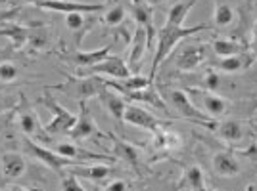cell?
<instances>
[{
    "label": "cell",
    "mask_w": 257,
    "mask_h": 191,
    "mask_svg": "<svg viewBox=\"0 0 257 191\" xmlns=\"http://www.w3.org/2000/svg\"><path fill=\"white\" fill-rule=\"evenodd\" d=\"M207 25H196V27H184V25H171L165 23L158 31V46L154 52V60H152V69H150V78H156V73L160 69V65L171 56V52L175 50V46L179 42H182L184 38L198 34L202 31H207Z\"/></svg>",
    "instance_id": "obj_1"
},
{
    "label": "cell",
    "mask_w": 257,
    "mask_h": 191,
    "mask_svg": "<svg viewBox=\"0 0 257 191\" xmlns=\"http://www.w3.org/2000/svg\"><path fill=\"white\" fill-rule=\"evenodd\" d=\"M106 84V80L98 74H75V76H67L64 84H56L52 86V90H60L65 92L67 96L75 98L77 102H83V100H90L98 96V92L102 90V86Z\"/></svg>",
    "instance_id": "obj_2"
},
{
    "label": "cell",
    "mask_w": 257,
    "mask_h": 191,
    "mask_svg": "<svg viewBox=\"0 0 257 191\" xmlns=\"http://www.w3.org/2000/svg\"><path fill=\"white\" fill-rule=\"evenodd\" d=\"M41 104H43L50 113H52V118L50 122H46L44 128L50 136H69L71 128L75 126L77 122V115H73L67 107H64L60 102H56L52 96L44 94L41 98Z\"/></svg>",
    "instance_id": "obj_3"
},
{
    "label": "cell",
    "mask_w": 257,
    "mask_h": 191,
    "mask_svg": "<svg viewBox=\"0 0 257 191\" xmlns=\"http://www.w3.org/2000/svg\"><path fill=\"white\" fill-rule=\"evenodd\" d=\"M23 153H25L27 157H33V159L41 160L43 164H46L48 168H52L54 172H58V174H62L64 168H71V166H81V164H85V162H79V160L62 157V155L56 153L54 149L44 148V146H41V144H37V142H33V140H29V138H23Z\"/></svg>",
    "instance_id": "obj_4"
},
{
    "label": "cell",
    "mask_w": 257,
    "mask_h": 191,
    "mask_svg": "<svg viewBox=\"0 0 257 191\" xmlns=\"http://www.w3.org/2000/svg\"><path fill=\"white\" fill-rule=\"evenodd\" d=\"M165 100H167L169 106L179 113V117L186 118V120H192V122H198V124H204V126L213 124L211 117H209L205 111H200L198 107L194 106L192 102H190V98L186 96V92L173 88V90H167V92H165Z\"/></svg>",
    "instance_id": "obj_5"
},
{
    "label": "cell",
    "mask_w": 257,
    "mask_h": 191,
    "mask_svg": "<svg viewBox=\"0 0 257 191\" xmlns=\"http://www.w3.org/2000/svg\"><path fill=\"white\" fill-rule=\"evenodd\" d=\"M209 46L204 42L196 44H184L179 48V52L173 56V65L179 71H194L205 62Z\"/></svg>",
    "instance_id": "obj_6"
},
{
    "label": "cell",
    "mask_w": 257,
    "mask_h": 191,
    "mask_svg": "<svg viewBox=\"0 0 257 191\" xmlns=\"http://www.w3.org/2000/svg\"><path fill=\"white\" fill-rule=\"evenodd\" d=\"M35 8H43V10L62 12V14H71V12H83V14H100L106 10L104 2H73V0H35L31 2Z\"/></svg>",
    "instance_id": "obj_7"
},
{
    "label": "cell",
    "mask_w": 257,
    "mask_h": 191,
    "mask_svg": "<svg viewBox=\"0 0 257 191\" xmlns=\"http://www.w3.org/2000/svg\"><path fill=\"white\" fill-rule=\"evenodd\" d=\"M111 48H113V42L106 44L104 48H98V50H81L79 48V50H73L67 56H62V60L75 65L77 71H85V69H90V67L98 65L100 62H104L109 56V52H111Z\"/></svg>",
    "instance_id": "obj_8"
},
{
    "label": "cell",
    "mask_w": 257,
    "mask_h": 191,
    "mask_svg": "<svg viewBox=\"0 0 257 191\" xmlns=\"http://www.w3.org/2000/svg\"><path fill=\"white\" fill-rule=\"evenodd\" d=\"M102 136L100 132H98V126L96 122H94V117H92V113H90V109L86 106V102H79V115H77V122L75 126L71 128V132H69V140L71 142H85V140L92 138V136Z\"/></svg>",
    "instance_id": "obj_9"
},
{
    "label": "cell",
    "mask_w": 257,
    "mask_h": 191,
    "mask_svg": "<svg viewBox=\"0 0 257 191\" xmlns=\"http://www.w3.org/2000/svg\"><path fill=\"white\" fill-rule=\"evenodd\" d=\"M123 122L133 124V126H137V128H142V130H148L152 134H156V132L161 130V126L165 124L161 118H158L156 115H152L150 111H146L144 107L135 106V104H128L127 106Z\"/></svg>",
    "instance_id": "obj_10"
},
{
    "label": "cell",
    "mask_w": 257,
    "mask_h": 191,
    "mask_svg": "<svg viewBox=\"0 0 257 191\" xmlns=\"http://www.w3.org/2000/svg\"><path fill=\"white\" fill-rule=\"evenodd\" d=\"M77 74H107V76H113V78H119V80H125L131 76V67H128L123 58L119 56H107L104 62H100L98 65L90 67V69H85V71H77Z\"/></svg>",
    "instance_id": "obj_11"
},
{
    "label": "cell",
    "mask_w": 257,
    "mask_h": 191,
    "mask_svg": "<svg viewBox=\"0 0 257 191\" xmlns=\"http://www.w3.org/2000/svg\"><path fill=\"white\" fill-rule=\"evenodd\" d=\"M98 100H100L102 107L109 113V117H113V120H117V122H123L128 104L125 102L123 94H119L115 88L107 84V80L106 84L102 86V90L98 92Z\"/></svg>",
    "instance_id": "obj_12"
},
{
    "label": "cell",
    "mask_w": 257,
    "mask_h": 191,
    "mask_svg": "<svg viewBox=\"0 0 257 191\" xmlns=\"http://www.w3.org/2000/svg\"><path fill=\"white\" fill-rule=\"evenodd\" d=\"M20 128H22L25 138L33 140V142H37V144H48V142H52V138H54V136H50V134L46 132V128H44V124L41 122V118L37 117L31 109H25L22 113V117H20Z\"/></svg>",
    "instance_id": "obj_13"
},
{
    "label": "cell",
    "mask_w": 257,
    "mask_h": 191,
    "mask_svg": "<svg viewBox=\"0 0 257 191\" xmlns=\"http://www.w3.org/2000/svg\"><path fill=\"white\" fill-rule=\"evenodd\" d=\"M54 151L60 153L62 157H67V159L79 160V162H98V160H115L113 157H106L102 153H92L88 149H83L81 146H77L75 142H60L54 146Z\"/></svg>",
    "instance_id": "obj_14"
},
{
    "label": "cell",
    "mask_w": 257,
    "mask_h": 191,
    "mask_svg": "<svg viewBox=\"0 0 257 191\" xmlns=\"http://www.w3.org/2000/svg\"><path fill=\"white\" fill-rule=\"evenodd\" d=\"M131 14H133L135 23L148 32L150 48H152L154 38L158 36L156 27H154V10H152V4L148 0H131Z\"/></svg>",
    "instance_id": "obj_15"
},
{
    "label": "cell",
    "mask_w": 257,
    "mask_h": 191,
    "mask_svg": "<svg viewBox=\"0 0 257 191\" xmlns=\"http://www.w3.org/2000/svg\"><path fill=\"white\" fill-rule=\"evenodd\" d=\"M146 50H150L148 32L137 25L135 34L131 36V52H128V67H131V71L137 73L140 69V64H142V60L146 56Z\"/></svg>",
    "instance_id": "obj_16"
},
{
    "label": "cell",
    "mask_w": 257,
    "mask_h": 191,
    "mask_svg": "<svg viewBox=\"0 0 257 191\" xmlns=\"http://www.w3.org/2000/svg\"><path fill=\"white\" fill-rule=\"evenodd\" d=\"M94 23H96V20H94V18H90V14H83V12H71V14H65V27L75 34L77 50L81 48L85 34L94 27Z\"/></svg>",
    "instance_id": "obj_17"
},
{
    "label": "cell",
    "mask_w": 257,
    "mask_h": 191,
    "mask_svg": "<svg viewBox=\"0 0 257 191\" xmlns=\"http://www.w3.org/2000/svg\"><path fill=\"white\" fill-rule=\"evenodd\" d=\"M0 172H2V176L6 180H20L27 172V160H25L22 153L8 151L0 159Z\"/></svg>",
    "instance_id": "obj_18"
},
{
    "label": "cell",
    "mask_w": 257,
    "mask_h": 191,
    "mask_svg": "<svg viewBox=\"0 0 257 191\" xmlns=\"http://www.w3.org/2000/svg\"><path fill=\"white\" fill-rule=\"evenodd\" d=\"M107 138H109V142H111V153H113V159L123 160V162H127V164L135 166V168L139 166V162H140L139 149L135 148L133 144L125 142V140L113 136V134H107Z\"/></svg>",
    "instance_id": "obj_19"
},
{
    "label": "cell",
    "mask_w": 257,
    "mask_h": 191,
    "mask_svg": "<svg viewBox=\"0 0 257 191\" xmlns=\"http://www.w3.org/2000/svg\"><path fill=\"white\" fill-rule=\"evenodd\" d=\"M213 172L221 178H234L240 174V162L230 151H219L213 155L211 160Z\"/></svg>",
    "instance_id": "obj_20"
},
{
    "label": "cell",
    "mask_w": 257,
    "mask_h": 191,
    "mask_svg": "<svg viewBox=\"0 0 257 191\" xmlns=\"http://www.w3.org/2000/svg\"><path fill=\"white\" fill-rule=\"evenodd\" d=\"M31 31L33 29L25 27V25H20V23H16V22H6L0 25V36L8 38L16 50L27 46L29 36H31Z\"/></svg>",
    "instance_id": "obj_21"
},
{
    "label": "cell",
    "mask_w": 257,
    "mask_h": 191,
    "mask_svg": "<svg viewBox=\"0 0 257 191\" xmlns=\"http://www.w3.org/2000/svg\"><path fill=\"white\" fill-rule=\"evenodd\" d=\"M119 94L127 96L131 102H140V104H148V106L160 109L163 113H169V107L165 104L163 96H160V92L154 88V84L144 88V90H139V92H119Z\"/></svg>",
    "instance_id": "obj_22"
},
{
    "label": "cell",
    "mask_w": 257,
    "mask_h": 191,
    "mask_svg": "<svg viewBox=\"0 0 257 191\" xmlns=\"http://www.w3.org/2000/svg\"><path fill=\"white\" fill-rule=\"evenodd\" d=\"M253 60H255L253 54L242 52V54H236V56H230V58H221V62H219L217 67L223 73H238V71L247 69Z\"/></svg>",
    "instance_id": "obj_23"
},
{
    "label": "cell",
    "mask_w": 257,
    "mask_h": 191,
    "mask_svg": "<svg viewBox=\"0 0 257 191\" xmlns=\"http://www.w3.org/2000/svg\"><path fill=\"white\" fill-rule=\"evenodd\" d=\"M71 172H75L79 178H85L90 182H104L109 176L111 168L107 164H81V166H71Z\"/></svg>",
    "instance_id": "obj_24"
},
{
    "label": "cell",
    "mask_w": 257,
    "mask_h": 191,
    "mask_svg": "<svg viewBox=\"0 0 257 191\" xmlns=\"http://www.w3.org/2000/svg\"><path fill=\"white\" fill-rule=\"evenodd\" d=\"M211 50L219 58H230L236 54L247 52V46L240 40H232V38H215L211 44Z\"/></svg>",
    "instance_id": "obj_25"
},
{
    "label": "cell",
    "mask_w": 257,
    "mask_h": 191,
    "mask_svg": "<svg viewBox=\"0 0 257 191\" xmlns=\"http://www.w3.org/2000/svg\"><path fill=\"white\" fill-rule=\"evenodd\" d=\"M198 94L202 96V104H204V109L205 113L209 115V117H221V115H225L226 109H228V104H226L223 98H219V96L215 94V92H198Z\"/></svg>",
    "instance_id": "obj_26"
},
{
    "label": "cell",
    "mask_w": 257,
    "mask_h": 191,
    "mask_svg": "<svg viewBox=\"0 0 257 191\" xmlns=\"http://www.w3.org/2000/svg\"><path fill=\"white\" fill-rule=\"evenodd\" d=\"M196 0H182V2H177L173 4L169 12H167V20L165 23H171V25H184V20L188 16V12L194 8Z\"/></svg>",
    "instance_id": "obj_27"
},
{
    "label": "cell",
    "mask_w": 257,
    "mask_h": 191,
    "mask_svg": "<svg viewBox=\"0 0 257 191\" xmlns=\"http://www.w3.org/2000/svg\"><path fill=\"white\" fill-rule=\"evenodd\" d=\"M234 22V10L226 0H217L213 12V23L217 27H228Z\"/></svg>",
    "instance_id": "obj_28"
},
{
    "label": "cell",
    "mask_w": 257,
    "mask_h": 191,
    "mask_svg": "<svg viewBox=\"0 0 257 191\" xmlns=\"http://www.w3.org/2000/svg\"><path fill=\"white\" fill-rule=\"evenodd\" d=\"M182 186H186L190 191H207L204 182V172L200 166H188L184 170V178H182Z\"/></svg>",
    "instance_id": "obj_29"
},
{
    "label": "cell",
    "mask_w": 257,
    "mask_h": 191,
    "mask_svg": "<svg viewBox=\"0 0 257 191\" xmlns=\"http://www.w3.org/2000/svg\"><path fill=\"white\" fill-rule=\"evenodd\" d=\"M219 134L226 142H238V140H242V136H244L242 124L238 120H225V122H221L219 124Z\"/></svg>",
    "instance_id": "obj_30"
},
{
    "label": "cell",
    "mask_w": 257,
    "mask_h": 191,
    "mask_svg": "<svg viewBox=\"0 0 257 191\" xmlns=\"http://www.w3.org/2000/svg\"><path fill=\"white\" fill-rule=\"evenodd\" d=\"M125 18H127L125 6H123V4H115V6H111V8L104 14L102 22L106 23V25H109V27H121V25L125 23Z\"/></svg>",
    "instance_id": "obj_31"
},
{
    "label": "cell",
    "mask_w": 257,
    "mask_h": 191,
    "mask_svg": "<svg viewBox=\"0 0 257 191\" xmlns=\"http://www.w3.org/2000/svg\"><path fill=\"white\" fill-rule=\"evenodd\" d=\"M20 74L22 71L14 62H0V82H4V84L16 82Z\"/></svg>",
    "instance_id": "obj_32"
},
{
    "label": "cell",
    "mask_w": 257,
    "mask_h": 191,
    "mask_svg": "<svg viewBox=\"0 0 257 191\" xmlns=\"http://www.w3.org/2000/svg\"><path fill=\"white\" fill-rule=\"evenodd\" d=\"M62 176V190L64 191H86L85 188H83V184L79 182V176H77L75 172H62L60 174Z\"/></svg>",
    "instance_id": "obj_33"
},
{
    "label": "cell",
    "mask_w": 257,
    "mask_h": 191,
    "mask_svg": "<svg viewBox=\"0 0 257 191\" xmlns=\"http://www.w3.org/2000/svg\"><path fill=\"white\" fill-rule=\"evenodd\" d=\"M46 44H48V34H46L44 31H39V29H33L27 46H29L31 50H35V52H37V50H43Z\"/></svg>",
    "instance_id": "obj_34"
},
{
    "label": "cell",
    "mask_w": 257,
    "mask_h": 191,
    "mask_svg": "<svg viewBox=\"0 0 257 191\" xmlns=\"http://www.w3.org/2000/svg\"><path fill=\"white\" fill-rule=\"evenodd\" d=\"M204 86L207 92H215L219 86H221V76L217 71H207L204 76Z\"/></svg>",
    "instance_id": "obj_35"
},
{
    "label": "cell",
    "mask_w": 257,
    "mask_h": 191,
    "mask_svg": "<svg viewBox=\"0 0 257 191\" xmlns=\"http://www.w3.org/2000/svg\"><path fill=\"white\" fill-rule=\"evenodd\" d=\"M127 190H128V186L125 180H113L104 188V191H127Z\"/></svg>",
    "instance_id": "obj_36"
},
{
    "label": "cell",
    "mask_w": 257,
    "mask_h": 191,
    "mask_svg": "<svg viewBox=\"0 0 257 191\" xmlns=\"http://www.w3.org/2000/svg\"><path fill=\"white\" fill-rule=\"evenodd\" d=\"M251 54H253V58L257 60V20H255V25H253V32H251Z\"/></svg>",
    "instance_id": "obj_37"
},
{
    "label": "cell",
    "mask_w": 257,
    "mask_h": 191,
    "mask_svg": "<svg viewBox=\"0 0 257 191\" xmlns=\"http://www.w3.org/2000/svg\"><path fill=\"white\" fill-rule=\"evenodd\" d=\"M8 107H10V104H8L6 100H2V98H0V113H2L4 109H8Z\"/></svg>",
    "instance_id": "obj_38"
},
{
    "label": "cell",
    "mask_w": 257,
    "mask_h": 191,
    "mask_svg": "<svg viewBox=\"0 0 257 191\" xmlns=\"http://www.w3.org/2000/svg\"><path fill=\"white\" fill-rule=\"evenodd\" d=\"M10 191H35V190H27V188H20V186H14Z\"/></svg>",
    "instance_id": "obj_39"
},
{
    "label": "cell",
    "mask_w": 257,
    "mask_h": 191,
    "mask_svg": "<svg viewBox=\"0 0 257 191\" xmlns=\"http://www.w3.org/2000/svg\"><path fill=\"white\" fill-rule=\"evenodd\" d=\"M148 2H150L152 6H158V4H161V2H163V0H148Z\"/></svg>",
    "instance_id": "obj_40"
},
{
    "label": "cell",
    "mask_w": 257,
    "mask_h": 191,
    "mask_svg": "<svg viewBox=\"0 0 257 191\" xmlns=\"http://www.w3.org/2000/svg\"><path fill=\"white\" fill-rule=\"evenodd\" d=\"M207 191H215V190H207Z\"/></svg>",
    "instance_id": "obj_41"
}]
</instances>
